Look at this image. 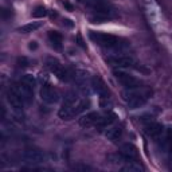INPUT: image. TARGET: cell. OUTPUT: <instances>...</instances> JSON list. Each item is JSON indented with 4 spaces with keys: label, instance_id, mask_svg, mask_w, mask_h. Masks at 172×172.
I'll return each mask as SVG.
<instances>
[{
    "label": "cell",
    "instance_id": "7402d4cb",
    "mask_svg": "<svg viewBox=\"0 0 172 172\" xmlns=\"http://www.w3.org/2000/svg\"><path fill=\"white\" fill-rule=\"evenodd\" d=\"M22 81H23V82H26L27 85L32 86V87H34L35 83H36V79H35V77H34V75H31V74H26Z\"/></svg>",
    "mask_w": 172,
    "mask_h": 172
},
{
    "label": "cell",
    "instance_id": "52a82bcc",
    "mask_svg": "<svg viewBox=\"0 0 172 172\" xmlns=\"http://www.w3.org/2000/svg\"><path fill=\"white\" fill-rule=\"evenodd\" d=\"M40 98H42V101L46 102V104H55L59 98V94L51 85L44 83V85L42 86V89H40Z\"/></svg>",
    "mask_w": 172,
    "mask_h": 172
},
{
    "label": "cell",
    "instance_id": "ac0fdd59",
    "mask_svg": "<svg viewBox=\"0 0 172 172\" xmlns=\"http://www.w3.org/2000/svg\"><path fill=\"white\" fill-rule=\"evenodd\" d=\"M42 26V22H32V23H28V24H24V26L19 27L18 31L22 32V34H30V32H34L36 31L39 27Z\"/></svg>",
    "mask_w": 172,
    "mask_h": 172
},
{
    "label": "cell",
    "instance_id": "2e32d148",
    "mask_svg": "<svg viewBox=\"0 0 172 172\" xmlns=\"http://www.w3.org/2000/svg\"><path fill=\"white\" fill-rule=\"evenodd\" d=\"M117 114L116 113H108L106 116H104V117L99 118V121L97 122V128H108V126H110L112 124L116 122V120H117Z\"/></svg>",
    "mask_w": 172,
    "mask_h": 172
},
{
    "label": "cell",
    "instance_id": "8fae6325",
    "mask_svg": "<svg viewBox=\"0 0 172 172\" xmlns=\"http://www.w3.org/2000/svg\"><path fill=\"white\" fill-rule=\"evenodd\" d=\"M120 155H121V157H122L125 161H132V160H134V159L137 157L139 150H137V148L134 147L133 144L126 142V144H124L122 147H121Z\"/></svg>",
    "mask_w": 172,
    "mask_h": 172
},
{
    "label": "cell",
    "instance_id": "30bf717a",
    "mask_svg": "<svg viewBox=\"0 0 172 172\" xmlns=\"http://www.w3.org/2000/svg\"><path fill=\"white\" fill-rule=\"evenodd\" d=\"M108 62L112 64L113 67H118V69H128L133 64V58L128 55H116L108 58Z\"/></svg>",
    "mask_w": 172,
    "mask_h": 172
},
{
    "label": "cell",
    "instance_id": "603a6c76",
    "mask_svg": "<svg viewBox=\"0 0 172 172\" xmlns=\"http://www.w3.org/2000/svg\"><path fill=\"white\" fill-rule=\"evenodd\" d=\"M16 64H18L19 67H27L28 66V59H27L26 56H19L18 61H16Z\"/></svg>",
    "mask_w": 172,
    "mask_h": 172
},
{
    "label": "cell",
    "instance_id": "5b68a950",
    "mask_svg": "<svg viewBox=\"0 0 172 172\" xmlns=\"http://www.w3.org/2000/svg\"><path fill=\"white\" fill-rule=\"evenodd\" d=\"M7 99H8V102H10V105L15 110H22V109H23V106L26 105L23 97L20 96L18 87H16L15 85L11 86V87L8 89V91H7Z\"/></svg>",
    "mask_w": 172,
    "mask_h": 172
},
{
    "label": "cell",
    "instance_id": "7c38bea8",
    "mask_svg": "<svg viewBox=\"0 0 172 172\" xmlns=\"http://www.w3.org/2000/svg\"><path fill=\"white\" fill-rule=\"evenodd\" d=\"M16 87H18V90H19V93H20V96L23 97V99H24V102H26V105H28V104H31L32 102V97H34V91H32V86H30V85H27L26 82H19V83H16Z\"/></svg>",
    "mask_w": 172,
    "mask_h": 172
},
{
    "label": "cell",
    "instance_id": "9a60e30c",
    "mask_svg": "<svg viewBox=\"0 0 172 172\" xmlns=\"http://www.w3.org/2000/svg\"><path fill=\"white\" fill-rule=\"evenodd\" d=\"M105 136L108 137V140L116 142L122 136V128H121V126H112V125L108 126V130L105 132Z\"/></svg>",
    "mask_w": 172,
    "mask_h": 172
},
{
    "label": "cell",
    "instance_id": "6da1fadb",
    "mask_svg": "<svg viewBox=\"0 0 172 172\" xmlns=\"http://www.w3.org/2000/svg\"><path fill=\"white\" fill-rule=\"evenodd\" d=\"M149 94H150L149 90H140L139 87H134L124 90L121 96H122V99L126 102V105L130 109H137V108L142 106L147 102Z\"/></svg>",
    "mask_w": 172,
    "mask_h": 172
},
{
    "label": "cell",
    "instance_id": "9c48e42d",
    "mask_svg": "<svg viewBox=\"0 0 172 172\" xmlns=\"http://www.w3.org/2000/svg\"><path fill=\"white\" fill-rule=\"evenodd\" d=\"M91 87H93V90L96 91L101 98H109L110 93H109V90H108L106 83L102 81L101 77L96 75V77L91 78Z\"/></svg>",
    "mask_w": 172,
    "mask_h": 172
},
{
    "label": "cell",
    "instance_id": "ba28073f",
    "mask_svg": "<svg viewBox=\"0 0 172 172\" xmlns=\"http://www.w3.org/2000/svg\"><path fill=\"white\" fill-rule=\"evenodd\" d=\"M44 153L39 149H34V148H30L26 149L23 152V160L28 164H39L44 161Z\"/></svg>",
    "mask_w": 172,
    "mask_h": 172
},
{
    "label": "cell",
    "instance_id": "44dd1931",
    "mask_svg": "<svg viewBox=\"0 0 172 172\" xmlns=\"http://www.w3.org/2000/svg\"><path fill=\"white\" fill-rule=\"evenodd\" d=\"M108 18H105V16H102V15H98L97 13L96 16H90L89 18V20H90V23H94V24H99V23H104L105 20H106Z\"/></svg>",
    "mask_w": 172,
    "mask_h": 172
},
{
    "label": "cell",
    "instance_id": "8992f818",
    "mask_svg": "<svg viewBox=\"0 0 172 172\" xmlns=\"http://www.w3.org/2000/svg\"><path fill=\"white\" fill-rule=\"evenodd\" d=\"M114 77H116V79H117L122 86H125L126 89L140 87L139 79H136L133 75H129L124 71H114Z\"/></svg>",
    "mask_w": 172,
    "mask_h": 172
},
{
    "label": "cell",
    "instance_id": "3957f363",
    "mask_svg": "<svg viewBox=\"0 0 172 172\" xmlns=\"http://www.w3.org/2000/svg\"><path fill=\"white\" fill-rule=\"evenodd\" d=\"M89 36H90V39L93 40V42H96L97 44L102 46V47H106V48H121L122 47L121 39L114 36V35L90 31L89 32Z\"/></svg>",
    "mask_w": 172,
    "mask_h": 172
},
{
    "label": "cell",
    "instance_id": "83f0119b",
    "mask_svg": "<svg viewBox=\"0 0 172 172\" xmlns=\"http://www.w3.org/2000/svg\"><path fill=\"white\" fill-rule=\"evenodd\" d=\"M8 16H11V11L10 10H3V18H8Z\"/></svg>",
    "mask_w": 172,
    "mask_h": 172
},
{
    "label": "cell",
    "instance_id": "ffe728a7",
    "mask_svg": "<svg viewBox=\"0 0 172 172\" xmlns=\"http://www.w3.org/2000/svg\"><path fill=\"white\" fill-rule=\"evenodd\" d=\"M46 15H47V10H46V7H43V5H38V7L32 11V16H34V18H44Z\"/></svg>",
    "mask_w": 172,
    "mask_h": 172
},
{
    "label": "cell",
    "instance_id": "277c9868",
    "mask_svg": "<svg viewBox=\"0 0 172 172\" xmlns=\"http://www.w3.org/2000/svg\"><path fill=\"white\" fill-rule=\"evenodd\" d=\"M46 64H47L48 70H50L54 75H56V78H58V79H61V81H67V79H69V75H70L69 71L61 66V63L58 62V59H55V58H47Z\"/></svg>",
    "mask_w": 172,
    "mask_h": 172
},
{
    "label": "cell",
    "instance_id": "4fadbf2b",
    "mask_svg": "<svg viewBox=\"0 0 172 172\" xmlns=\"http://www.w3.org/2000/svg\"><path fill=\"white\" fill-rule=\"evenodd\" d=\"M99 118H101L99 113H97V112H90V113H87V114L82 116V117L79 118V125L83 126V128L96 126L97 122L99 121Z\"/></svg>",
    "mask_w": 172,
    "mask_h": 172
},
{
    "label": "cell",
    "instance_id": "5bb4252c",
    "mask_svg": "<svg viewBox=\"0 0 172 172\" xmlns=\"http://www.w3.org/2000/svg\"><path fill=\"white\" fill-rule=\"evenodd\" d=\"M145 133H147V136L152 137V139H159V137L163 134V125L159 122H155V121H150V122H148L147 125H145L144 128Z\"/></svg>",
    "mask_w": 172,
    "mask_h": 172
},
{
    "label": "cell",
    "instance_id": "484cf974",
    "mask_svg": "<svg viewBox=\"0 0 172 172\" xmlns=\"http://www.w3.org/2000/svg\"><path fill=\"white\" fill-rule=\"evenodd\" d=\"M28 48L30 50H32V51H35L38 48V42L36 40H31V42L28 43Z\"/></svg>",
    "mask_w": 172,
    "mask_h": 172
},
{
    "label": "cell",
    "instance_id": "d4e9b609",
    "mask_svg": "<svg viewBox=\"0 0 172 172\" xmlns=\"http://www.w3.org/2000/svg\"><path fill=\"white\" fill-rule=\"evenodd\" d=\"M77 43H78V46H79V47H82V48H86V44H85V42H83L82 36H81L79 34L77 35Z\"/></svg>",
    "mask_w": 172,
    "mask_h": 172
},
{
    "label": "cell",
    "instance_id": "cb8c5ba5",
    "mask_svg": "<svg viewBox=\"0 0 172 172\" xmlns=\"http://www.w3.org/2000/svg\"><path fill=\"white\" fill-rule=\"evenodd\" d=\"M62 24H63L66 28H73V27H74V22H73L71 19H67V18H64L63 20H62Z\"/></svg>",
    "mask_w": 172,
    "mask_h": 172
},
{
    "label": "cell",
    "instance_id": "7a4b0ae2",
    "mask_svg": "<svg viewBox=\"0 0 172 172\" xmlns=\"http://www.w3.org/2000/svg\"><path fill=\"white\" fill-rule=\"evenodd\" d=\"M79 97L78 93L75 91H69L64 97V101L62 104V108L59 109V117L63 118V120H70V118L75 117L77 116V105L79 102Z\"/></svg>",
    "mask_w": 172,
    "mask_h": 172
},
{
    "label": "cell",
    "instance_id": "d6986e66",
    "mask_svg": "<svg viewBox=\"0 0 172 172\" xmlns=\"http://www.w3.org/2000/svg\"><path fill=\"white\" fill-rule=\"evenodd\" d=\"M122 171H126V172H140L142 171V167L137 163H129L126 164L125 167H122Z\"/></svg>",
    "mask_w": 172,
    "mask_h": 172
},
{
    "label": "cell",
    "instance_id": "4316f807",
    "mask_svg": "<svg viewBox=\"0 0 172 172\" xmlns=\"http://www.w3.org/2000/svg\"><path fill=\"white\" fill-rule=\"evenodd\" d=\"M63 7L66 8L67 11H73V5L70 4V3L67 1V0H63Z\"/></svg>",
    "mask_w": 172,
    "mask_h": 172
},
{
    "label": "cell",
    "instance_id": "e0dca14e",
    "mask_svg": "<svg viewBox=\"0 0 172 172\" xmlns=\"http://www.w3.org/2000/svg\"><path fill=\"white\" fill-rule=\"evenodd\" d=\"M48 39H50L53 47H55L56 50H61L62 42H63V38H62L61 32H58V31H50V32H48Z\"/></svg>",
    "mask_w": 172,
    "mask_h": 172
}]
</instances>
